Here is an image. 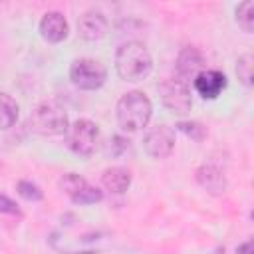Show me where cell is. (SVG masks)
I'll return each mask as SVG.
<instances>
[{
	"label": "cell",
	"instance_id": "obj_1",
	"mask_svg": "<svg viewBox=\"0 0 254 254\" xmlns=\"http://www.w3.org/2000/svg\"><path fill=\"white\" fill-rule=\"evenodd\" d=\"M115 71L123 81L137 83L149 77L153 71V58L145 44L129 40L121 44L115 52Z\"/></svg>",
	"mask_w": 254,
	"mask_h": 254
},
{
	"label": "cell",
	"instance_id": "obj_11",
	"mask_svg": "<svg viewBox=\"0 0 254 254\" xmlns=\"http://www.w3.org/2000/svg\"><path fill=\"white\" fill-rule=\"evenodd\" d=\"M69 34V24L62 12H46L40 20V36L50 42V44H60L67 38Z\"/></svg>",
	"mask_w": 254,
	"mask_h": 254
},
{
	"label": "cell",
	"instance_id": "obj_20",
	"mask_svg": "<svg viewBox=\"0 0 254 254\" xmlns=\"http://www.w3.org/2000/svg\"><path fill=\"white\" fill-rule=\"evenodd\" d=\"M177 129L181 133H185L187 137L194 139V141H202L204 139V127L200 123H196V121H181V123H177Z\"/></svg>",
	"mask_w": 254,
	"mask_h": 254
},
{
	"label": "cell",
	"instance_id": "obj_6",
	"mask_svg": "<svg viewBox=\"0 0 254 254\" xmlns=\"http://www.w3.org/2000/svg\"><path fill=\"white\" fill-rule=\"evenodd\" d=\"M159 95L163 105L177 115H185L190 111L192 107V95H190V87L187 81L179 79V77H169L159 85Z\"/></svg>",
	"mask_w": 254,
	"mask_h": 254
},
{
	"label": "cell",
	"instance_id": "obj_12",
	"mask_svg": "<svg viewBox=\"0 0 254 254\" xmlns=\"http://www.w3.org/2000/svg\"><path fill=\"white\" fill-rule=\"evenodd\" d=\"M196 183L210 194H222L228 187L224 171L218 169L216 165H202L196 169Z\"/></svg>",
	"mask_w": 254,
	"mask_h": 254
},
{
	"label": "cell",
	"instance_id": "obj_18",
	"mask_svg": "<svg viewBox=\"0 0 254 254\" xmlns=\"http://www.w3.org/2000/svg\"><path fill=\"white\" fill-rule=\"evenodd\" d=\"M252 67H254V58L250 54H244V56L238 58V62H236V75L248 87L252 85V77H254L252 75Z\"/></svg>",
	"mask_w": 254,
	"mask_h": 254
},
{
	"label": "cell",
	"instance_id": "obj_9",
	"mask_svg": "<svg viewBox=\"0 0 254 254\" xmlns=\"http://www.w3.org/2000/svg\"><path fill=\"white\" fill-rule=\"evenodd\" d=\"M107 28H109V22H107L105 14L99 10H87L77 20V32L87 42L101 40L107 34Z\"/></svg>",
	"mask_w": 254,
	"mask_h": 254
},
{
	"label": "cell",
	"instance_id": "obj_19",
	"mask_svg": "<svg viewBox=\"0 0 254 254\" xmlns=\"http://www.w3.org/2000/svg\"><path fill=\"white\" fill-rule=\"evenodd\" d=\"M16 190H18V194L24 196L26 200H42V198H44L42 189H40L36 183H32V181H18Z\"/></svg>",
	"mask_w": 254,
	"mask_h": 254
},
{
	"label": "cell",
	"instance_id": "obj_16",
	"mask_svg": "<svg viewBox=\"0 0 254 254\" xmlns=\"http://www.w3.org/2000/svg\"><path fill=\"white\" fill-rule=\"evenodd\" d=\"M101 200H103V190H99L97 187H91L89 183L77 194L71 196V202L79 204V206H89V204H95V202H101Z\"/></svg>",
	"mask_w": 254,
	"mask_h": 254
},
{
	"label": "cell",
	"instance_id": "obj_2",
	"mask_svg": "<svg viewBox=\"0 0 254 254\" xmlns=\"http://www.w3.org/2000/svg\"><path fill=\"white\" fill-rule=\"evenodd\" d=\"M115 115H117V123H119V127L123 131L137 133L143 127H147V123L151 121L153 103L143 91H137V89L135 91H127L117 101Z\"/></svg>",
	"mask_w": 254,
	"mask_h": 254
},
{
	"label": "cell",
	"instance_id": "obj_15",
	"mask_svg": "<svg viewBox=\"0 0 254 254\" xmlns=\"http://www.w3.org/2000/svg\"><path fill=\"white\" fill-rule=\"evenodd\" d=\"M236 24L242 32L250 34L254 30V2L252 0H246L242 4L236 6Z\"/></svg>",
	"mask_w": 254,
	"mask_h": 254
},
{
	"label": "cell",
	"instance_id": "obj_3",
	"mask_svg": "<svg viewBox=\"0 0 254 254\" xmlns=\"http://www.w3.org/2000/svg\"><path fill=\"white\" fill-rule=\"evenodd\" d=\"M28 121H30V129L44 137L65 135L69 127L67 111L56 101H42L40 105H36Z\"/></svg>",
	"mask_w": 254,
	"mask_h": 254
},
{
	"label": "cell",
	"instance_id": "obj_4",
	"mask_svg": "<svg viewBox=\"0 0 254 254\" xmlns=\"http://www.w3.org/2000/svg\"><path fill=\"white\" fill-rule=\"evenodd\" d=\"M69 79L77 89L95 91L107 79V69L101 62L93 58H79L73 60L69 65Z\"/></svg>",
	"mask_w": 254,
	"mask_h": 254
},
{
	"label": "cell",
	"instance_id": "obj_8",
	"mask_svg": "<svg viewBox=\"0 0 254 254\" xmlns=\"http://www.w3.org/2000/svg\"><path fill=\"white\" fill-rule=\"evenodd\" d=\"M175 67H177V77L179 79H183V81H192L200 71H204L206 67H204V58H202V54L196 50V48H183L181 52H179V56H177V64H175Z\"/></svg>",
	"mask_w": 254,
	"mask_h": 254
},
{
	"label": "cell",
	"instance_id": "obj_5",
	"mask_svg": "<svg viewBox=\"0 0 254 254\" xmlns=\"http://www.w3.org/2000/svg\"><path fill=\"white\" fill-rule=\"evenodd\" d=\"M65 141L67 147L77 153V155H91L99 143V127L97 123H93L91 119H75L69 123L67 131H65Z\"/></svg>",
	"mask_w": 254,
	"mask_h": 254
},
{
	"label": "cell",
	"instance_id": "obj_7",
	"mask_svg": "<svg viewBox=\"0 0 254 254\" xmlns=\"http://www.w3.org/2000/svg\"><path fill=\"white\" fill-rule=\"evenodd\" d=\"M143 149L153 159H165L175 149V129L169 125H157L147 131L143 139Z\"/></svg>",
	"mask_w": 254,
	"mask_h": 254
},
{
	"label": "cell",
	"instance_id": "obj_13",
	"mask_svg": "<svg viewBox=\"0 0 254 254\" xmlns=\"http://www.w3.org/2000/svg\"><path fill=\"white\" fill-rule=\"evenodd\" d=\"M101 185L113 194H123L131 187V173L125 167H109L101 175Z\"/></svg>",
	"mask_w": 254,
	"mask_h": 254
},
{
	"label": "cell",
	"instance_id": "obj_21",
	"mask_svg": "<svg viewBox=\"0 0 254 254\" xmlns=\"http://www.w3.org/2000/svg\"><path fill=\"white\" fill-rule=\"evenodd\" d=\"M0 212L2 214H16V216H22V210L18 208V204L8 198L6 194H0Z\"/></svg>",
	"mask_w": 254,
	"mask_h": 254
},
{
	"label": "cell",
	"instance_id": "obj_17",
	"mask_svg": "<svg viewBox=\"0 0 254 254\" xmlns=\"http://www.w3.org/2000/svg\"><path fill=\"white\" fill-rule=\"evenodd\" d=\"M87 185V181L81 177V175H77V173H65L62 179H60V189L71 198L73 194H77L83 187Z\"/></svg>",
	"mask_w": 254,
	"mask_h": 254
},
{
	"label": "cell",
	"instance_id": "obj_22",
	"mask_svg": "<svg viewBox=\"0 0 254 254\" xmlns=\"http://www.w3.org/2000/svg\"><path fill=\"white\" fill-rule=\"evenodd\" d=\"M236 254H252V240H246V242L238 244Z\"/></svg>",
	"mask_w": 254,
	"mask_h": 254
},
{
	"label": "cell",
	"instance_id": "obj_10",
	"mask_svg": "<svg viewBox=\"0 0 254 254\" xmlns=\"http://www.w3.org/2000/svg\"><path fill=\"white\" fill-rule=\"evenodd\" d=\"M192 85L202 99H216L226 89V75L218 69H204L192 79Z\"/></svg>",
	"mask_w": 254,
	"mask_h": 254
},
{
	"label": "cell",
	"instance_id": "obj_14",
	"mask_svg": "<svg viewBox=\"0 0 254 254\" xmlns=\"http://www.w3.org/2000/svg\"><path fill=\"white\" fill-rule=\"evenodd\" d=\"M20 115V105L16 103V99L4 91H0V129H10L16 125Z\"/></svg>",
	"mask_w": 254,
	"mask_h": 254
}]
</instances>
